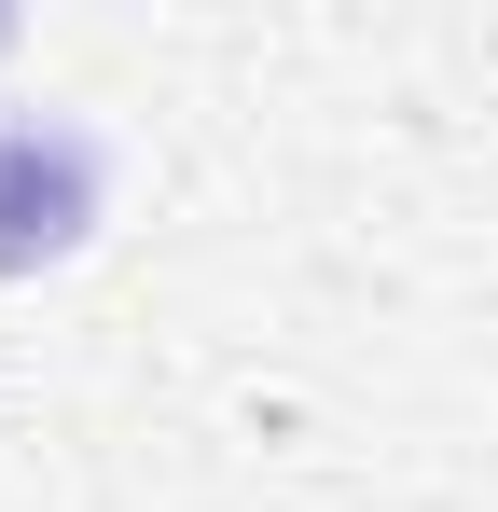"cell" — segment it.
<instances>
[{
  "mask_svg": "<svg viewBox=\"0 0 498 512\" xmlns=\"http://www.w3.org/2000/svg\"><path fill=\"white\" fill-rule=\"evenodd\" d=\"M97 222V139L83 125H0V263H42Z\"/></svg>",
  "mask_w": 498,
  "mask_h": 512,
  "instance_id": "cell-1",
  "label": "cell"
}]
</instances>
